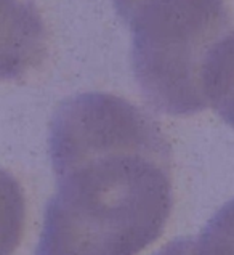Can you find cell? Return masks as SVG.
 Masks as SVG:
<instances>
[{"label":"cell","instance_id":"277c9868","mask_svg":"<svg viewBox=\"0 0 234 255\" xmlns=\"http://www.w3.org/2000/svg\"><path fill=\"white\" fill-rule=\"evenodd\" d=\"M194 255H234V199L207 222L194 241Z\"/></svg>","mask_w":234,"mask_h":255},{"label":"cell","instance_id":"3957f363","mask_svg":"<svg viewBox=\"0 0 234 255\" xmlns=\"http://www.w3.org/2000/svg\"><path fill=\"white\" fill-rule=\"evenodd\" d=\"M209 103L234 128V32L217 50L207 77Z\"/></svg>","mask_w":234,"mask_h":255},{"label":"cell","instance_id":"6da1fadb","mask_svg":"<svg viewBox=\"0 0 234 255\" xmlns=\"http://www.w3.org/2000/svg\"><path fill=\"white\" fill-rule=\"evenodd\" d=\"M56 191L35 255H138L173 207L172 149L144 109L111 93L61 101L50 121Z\"/></svg>","mask_w":234,"mask_h":255},{"label":"cell","instance_id":"5b68a950","mask_svg":"<svg viewBox=\"0 0 234 255\" xmlns=\"http://www.w3.org/2000/svg\"><path fill=\"white\" fill-rule=\"evenodd\" d=\"M154 255H194V241L189 238L175 239Z\"/></svg>","mask_w":234,"mask_h":255},{"label":"cell","instance_id":"7a4b0ae2","mask_svg":"<svg viewBox=\"0 0 234 255\" xmlns=\"http://www.w3.org/2000/svg\"><path fill=\"white\" fill-rule=\"evenodd\" d=\"M131 31V69L156 111L193 116L209 103L207 76L234 32L226 0H113Z\"/></svg>","mask_w":234,"mask_h":255}]
</instances>
